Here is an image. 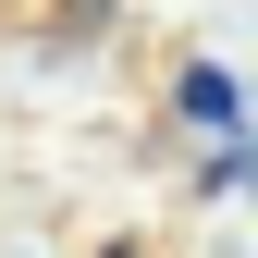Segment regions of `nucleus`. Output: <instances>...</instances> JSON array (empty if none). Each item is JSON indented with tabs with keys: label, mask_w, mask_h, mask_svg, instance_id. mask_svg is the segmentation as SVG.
<instances>
[{
	"label": "nucleus",
	"mask_w": 258,
	"mask_h": 258,
	"mask_svg": "<svg viewBox=\"0 0 258 258\" xmlns=\"http://www.w3.org/2000/svg\"><path fill=\"white\" fill-rule=\"evenodd\" d=\"M184 123H209V136H234V74H221V61H197V74H184Z\"/></svg>",
	"instance_id": "nucleus-1"
},
{
	"label": "nucleus",
	"mask_w": 258,
	"mask_h": 258,
	"mask_svg": "<svg viewBox=\"0 0 258 258\" xmlns=\"http://www.w3.org/2000/svg\"><path fill=\"white\" fill-rule=\"evenodd\" d=\"M111 258H136V246H111Z\"/></svg>",
	"instance_id": "nucleus-2"
}]
</instances>
